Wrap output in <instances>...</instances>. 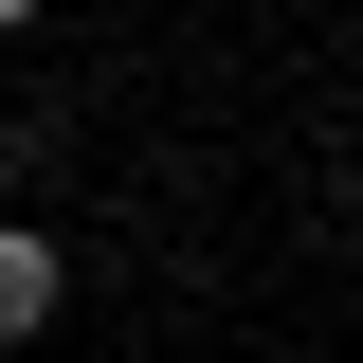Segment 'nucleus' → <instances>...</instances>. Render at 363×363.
<instances>
[{"instance_id":"obj_1","label":"nucleus","mask_w":363,"mask_h":363,"mask_svg":"<svg viewBox=\"0 0 363 363\" xmlns=\"http://www.w3.org/2000/svg\"><path fill=\"white\" fill-rule=\"evenodd\" d=\"M55 291H73V255H55L37 218H0V345H37V327H55Z\"/></svg>"}]
</instances>
